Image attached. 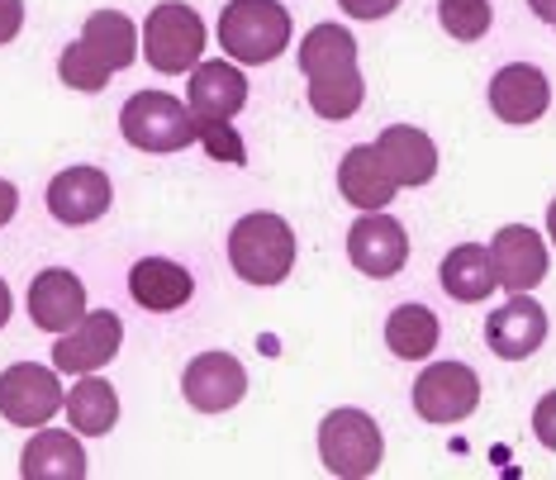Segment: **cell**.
<instances>
[{
    "mask_svg": "<svg viewBox=\"0 0 556 480\" xmlns=\"http://www.w3.org/2000/svg\"><path fill=\"white\" fill-rule=\"evenodd\" d=\"M110 200H115V191H110V176L100 167H67L48 181V214L58 224H72V229L96 224L110 210Z\"/></svg>",
    "mask_w": 556,
    "mask_h": 480,
    "instance_id": "7c38bea8",
    "label": "cell"
},
{
    "mask_svg": "<svg viewBox=\"0 0 556 480\" xmlns=\"http://www.w3.org/2000/svg\"><path fill=\"white\" fill-rule=\"evenodd\" d=\"M195 138L205 143V153L210 157H219V162H248V148H243V134L233 129L229 119H195Z\"/></svg>",
    "mask_w": 556,
    "mask_h": 480,
    "instance_id": "f1b7e54d",
    "label": "cell"
},
{
    "mask_svg": "<svg viewBox=\"0 0 556 480\" xmlns=\"http://www.w3.org/2000/svg\"><path fill=\"white\" fill-rule=\"evenodd\" d=\"M381 457H386L381 428L366 409H333L319 424V462L328 476L362 480L381 466Z\"/></svg>",
    "mask_w": 556,
    "mask_h": 480,
    "instance_id": "277c9868",
    "label": "cell"
},
{
    "mask_svg": "<svg viewBox=\"0 0 556 480\" xmlns=\"http://www.w3.org/2000/svg\"><path fill=\"white\" fill-rule=\"evenodd\" d=\"M480 404V376L466 362H438L414 381V409L428 424H462Z\"/></svg>",
    "mask_w": 556,
    "mask_h": 480,
    "instance_id": "8992f818",
    "label": "cell"
},
{
    "mask_svg": "<svg viewBox=\"0 0 556 480\" xmlns=\"http://www.w3.org/2000/svg\"><path fill=\"white\" fill-rule=\"evenodd\" d=\"M124 343V324L119 314L110 310H86L67 333H58V348H53V366L67 376H86V371H100L105 362H115V352Z\"/></svg>",
    "mask_w": 556,
    "mask_h": 480,
    "instance_id": "ba28073f",
    "label": "cell"
},
{
    "mask_svg": "<svg viewBox=\"0 0 556 480\" xmlns=\"http://www.w3.org/2000/svg\"><path fill=\"white\" fill-rule=\"evenodd\" d=\"M338 191H343L348 205H357L366 214V210H386L400 186H395V176L386 172L376 143H357V148H348L343 167H338Z\"/></svg>",
    "mask_w": 556,
    "mask_h": 480,
    "instance_id": "e0dca14e",
    "label": "cell"
},
{
    "mask_svg": "<svg viewBox=\"0 0 556 480\" xmlns=\"http://www.w3.org/2000/svg\"><path fill=\"white\" fill-rule=\"evenodd\" d=\"M438 314L433 310H424V305H400L395 314L386 319V343L395 357L404 362H424L428 352L438 348Z\"/></svg>",
    "mask_w": 556,
    "mask_h": 480,
    "instance_id": "d4e9b609",
    "label": "cell"
},
{
    "mask_svg": "<svg viewBox=\"0 0 556 480\" xmlns=\"http://www.w3.org/2000/svg\"><path fill=\"white\" fill-rule=\"evenodd\" d=\"M191 290H195L191 271L167 257H143V262H134V271H129V295L153 314L181 310L186 300H191Z\"/></svg>",
    "mask_w": 556,
    "mask_h": 480,
    "instance_id": "d6986e66",
    "label": "cell"
},
{
    "mask_svg": "<svg viewBox=\"0 0 556 480\" xmlns=\"http://www.w3.org/2000/svg\"><path fill=\"white\" fill-rule=\"evenodd\" d=\"M376 153H381L386 172L395 176V186H424L433 181L438 172V148L424 129H409V124H390V129L376 138Z\"/></svg>",
    "mask_w": 556,
    "mask_h": 480,
    "instance_id": "ac0fdd59",
    "label": "cell"
},
{
    "mask_svg": "<svg viewBox=\"0 0 556 480\" xmlns=\"http://www.w3.org/2000/svg\"><path fill=\"white\" fill-rule=\"evenodd\" d=\"M547 233H552V243H556V200H552V210H547Z\"/></svg>",
    "mask_w": 556,
    "mask_h": 480,
    "instance_id": "d590c367",
    "label": "cell"
},
{
    "mask_svg": "<svg viewBox=\"0 0 556 480\" xmlns=\"http://www.w3.org/2000/svg\"><path fill=\"white\" fill-rule=\"evenodd\" d=\"M10 310H15V295H10V286L0 281V328L10 324Z\"/></svg>",
    "mask_w": 556,
    "mask_h": 480,
    "instance_id": "e575fe53",
    "label": "cell"
},
{
    "mask_svg": "<svg viewBox=\"0 0 556 480\" xmlns=\"http://www.w3.org/2000/svg\"><path fill=\"white\" fill-rule=\"evenodd\" d=\"M20 476L24 480H81L86 476L81 442L72 433H58V428H39L20 457Z\"/></svg>",
    "mask_w": 556,
    "mask_h": 480,
    "instance_id": "ffe728a7",
    "label": "cell"
},
{
    "mask_svg": "<svg viewBox=\"0 0 556 480\" xmlns=\"http://www.w3.org/2000/svg\"><path fill=\"white\" fill-rule=\"evenodd\" d=\"M490 262H495V281L509 290V295L547 281V243H542L528 224L500 229L495 243H490Z\"/></svg>",
    "mask_w": 556,
    "mask_h": 480,
    "instance_id": "4fadbf2b",
    "label": "cell"
},
{
    "mask_svg": "<svg viewBox=\"0 0 556 480\" xmlns=\"http://www.w3.org/2000/svg\"><path fill=\"white\" fill-rule=\"evenodd\" d=\"M528 5H533V15L542 24H552V29H556V0H528Z\"/></svg>",
    "mask_w": 556,
    "mask_h": 480,
    "instance_id": "836d02e7",
    "label": "cell"
},
{
    "mask_svg": "<svg viewBox=\"0 0 556 480\" xmlns=\"http://www.w3.org/2000/svg\"><path fill=\"white\" fill-rule=\"evenodd\" d=\"M119 134L138 153H181L195 143V115L167 91H138L119 110Z\"/></svg>",
    "mask_w": 556,
    "mask_h": 480,
    "instance_id": "3957f363",
    "label": "cell"
},
{
    "mask_svg": "<svg viewBox=\"0 0 556 480\" xmlns=\"http://www.w3.org/2000/svg\"><path fill=\"white\" fill-rule=\"evenodd\" d=\"M15 210H20V191L5 181V176H0V229H5V224L15 219Z\"/></svg>",
    "mask_w": 556,
    "mask_h": 480,
    "instance_id": "d6a6232c",
    "label": "cell"
},
{
    "mask_svg": "<svg viewBox=\"0 0 556 480\" xmlns=\"http://www.w3.org/2000/svg\"><path fill=\"white\" fill-rule=\"evenodd\" d=\"M200 53H205V20L195 15L181 0L157 5L143 24V58L153 62V72L176 77V72H191Z\"/></svg>",
    "mask_w": 556,
    "mask_h": 480,
    "instance_id": "5b68a950",
    "label": "cell"
},
{
    "mask_svg": "<svg viewBox=\"0 0 556 480\" xmlns=\"http://www.w3.org/2000/svg\"><path fill=\"white\" fill-rule=\"evenodd\" d=\"M67 424L77 428L81 438H100V433H110V428L119 424V395H115V386L110 381H100L96 371H86L77 386L67 390Z\"/></svg>",
    "mask_w": 556,
    "mask_h": 480,
    "instance_id": "7402d4cb",
    "label": "cell"
},
{
    "mask_svg": "<svg viewBox=\"0 0 556 480\" xmlns=\"http://www.w3.org/2000/svg\"><path fill=\"white\" fill-rule=\"evenodd\" d=\"M438 281H442V290H447L452 300H462V305H480V300L500 286L495 281V262H490V248H476V243L452 248L447 257H442V267H438Z\"/></svg>",
    "mask_w": 556,
    "mask_h": 480,
    "instance_id": "44dd1931",
    "label": "cell"
},
{
    "mask_svg": "<svg viewBox=\"0 0 556 480\" xmlns=\"http://www.w3.org/2000/svg\"><path fill=\"white\" fill-rule=\"evenodd\" d=\"M186 105L195 119H233L248 105V81L233 62H195L191 86H186Z\"/></svg>",
    "mask_w": 556,
    "mask_h": 480,
    "instance_id": "9a60e30c",
    "label": "cell"
},
{
    "mask_svg": "<svg viewBox=\"0 0 556 480\" xmlns=\"http://www.w3.org/2000/svg\"><path fill=\"white\" fill-rule=\"evenodd\" d=\"M58 72H62V81H67L72 91H105L110 77H115V72H110L105 62H100L81 39H77V43H67V53H62Z\"/></svg>",
    "mask_w": 556,
    "mask_h": 480,
    "instance_id": "4316f807",
    "label": "cell"
},
{
    "mask_svg": "<svg viewBox=\"0 0 556 480\" xmlns=\"http://www.w3.org/2000/svg\"><path fill=\"white\" fill-rule=\"evenodd\" d=\"M62 381L39 362H15L0 376V414L20 428H43L62 409Z\"/></svg>",
    "mask_w": 556,
    "mask_h": 480,
    "instance_id": "52a82bcc",
    "label": "cell"
},
{
    "mask_svg": "<svg viewBox=\"0 0 556 480\" xmlns=\"http://www.w3.org/2000/svg\"><path fill=\"white\" fill-rule=\"evenodd\" d=\"M438 20H442V29H447L457 43H476L480 34L490 29V5H485V0H442Z\"/></svg>",
    "mask_w": 556,
    "mask_h": 480,
    "instance_id": "83f0119b",
    "label": "cell"
},
{
    "mask_svg": "<svg viewBox=\"0 0 556 480\" xmlns=\"http://www.w3.org/2000/svg\"><path fill=\"white\" fill-rule=\"evenodd\" d=\"M357 67V39L343 24H314L300 43V72L305 77H324V72H343Z\"/></svg>",
    "mask_w": 556,
    "mask_h": 480,
    "instance_id": "cb8c5ba5",
    "label": "cell"
},
{
    "mask_svg": "<svg viewBox=\"0 0 556 480\" xmlns=\"http://www.w3.org/2000/svg\"><path fill=\"white\" fill-rule=\"evenodd\" d=\"M348 257L357 271L386 281V276H395L404 267V257H409V233H404V224H395L390 214L366 210L348 229Z\"/></svg>",
    "mask_w": 556,
    "mask_h": 480,
    "instance_id": "9c48e42d",
    "label": "cell"
},
{
    "mask_svg": "<svg viewBox=\"0 0 556 480\" xmlns=\"http://www.w3.org/2000/svg\"><path fill=\"white\" fill-rule=\"evenodd\" d=\"M338 5H343L352 20H386L400 0H338Z\"/></svg>",
    "mask_w": 556,
    "mask_h": 480,
    "instance_id": "4dcf8cb0",
    "label": "cell"
},
{
    "mask_svg": "<svg viewBox=\"0 0 556 480\" xmlns=\"http://www.w3.org/2000/svg\"><path fill=\"white\" fill-rule=\"evenodd\" d=\"M219 43L248 67L276 62L290 48V10L281 0H233L219 15Z\"/></svg>",
    "mask_w": 556,
    "mask_h": 480,
    "instance_id": "7a4b0ae2",
    "label": "cell"
},
{
    "mask_svg": "<svg viewBox=\"0 0 556 480\" xmlns=\"http://www.w3.org/2000/svg\"><path fill=\"white\" fill-rule=\"evenodd\" d=\"M485 343L504 362L533 357V352L547 343V310H542L538 300H528V290H518V295H509L485 319Z\"/></svg>",
    "mask_w": 556,
    "mask_h": 480,
    "instance_id": "8fae6325",
    "label": "cell"
},
{
    "mask_svg": "<svg viewBox=\"0 0 556 480\" xmlns=\"http://www.w3.org/2000/svg\"><path fill=\"white\" fill-rule=\"evenodd\" d=\"M181 395L200 414H224L248 395V371L229 352H200L181 376Z\"/></svg>",
    "mask_w": 556,
    "mask_h": 480,
    "instance_id": "30bf717a",
    "label": "cell"
},
{
    "mask_svg": "<svg viewBox=\"0 0 556 480\" xmlns=\"http://www.w3.org/2000/svg\"><path fill=\"white\" fill-rule=\"evenodd\" d=\"M362 96H366V81L357 67H343V72H324V77H309V105L319 119H352L362 110Z\"/></svg>",
    "mask_w": 556,
    "mask_h": 480,
    "instance_id": "484cf974",
    "label": "cell"
},
{
    "mask_svg": "<svg viewBox=\"0 0 556 480\" xmlns=\"http://www.w3.org/2000/svg\"><path fill=\"white\" fill-rule=\"evenodd\" d=\"M81 43L91 48L110 72H124L138 58V29H134L129 15H119V10H96L81 29Z\"/></svg>",
    "mask_w": 556,
    "mask_h": 480,
    "instance_id": "603a6c76",
    "label": "cell"
},
{
    "mask_svg": "<svg viewBox=\"0 0 556 480\" xmlns=\"http://www.w3.org/2000/svg\"><path fill=\"white\" fill-rule=\"evenodd\" d=\"M86 314V286L72 271L48 267L34 276L29 286V319L43 328V333H67Z\"/></svg>",
    "mask_w": 556,
    "mask_h": 480,
    "instance_id": "2e32d148",
    "label": "cell"
},
{
    "mask_svg": "<svg viewBox=\"0 0 556 480\" xmlns=\"http://www.w3.org/2000/svg\"><path fill=\"white\" fill-rule=\"evenodd\" d=\"M24 24V0H0V43H10Z\"/></svg>",
    "mask_w": 556,
    "mask_h": 480,
    "instance_id": "1f68e13d",
    "label": "cell"
},
{
    "mask_svg": "<svg viewBox=\"0 0 556 480\" xmlns=\"http://www.w3.org/2000/svg\"><path fill=\"white\" fill-rule=\"evenodd\" d=\"M533 433H538L542 447L556 452V390L538 400V409H533Z\"/></svg>",
    "mask_w": 556,
    "mask_h": 480,
    "instance_id": "f546056e",
    "label": "cell"
},
{
    "mask_svg": "<svg viewBox=\"0 0 556 480\" xmlns=\"http://www.w3.org/2000/svg\"><path fill=\"white\" fill-rule=\"evenodd\" d=\"M490 105H495V115L504 124H533L547 115L552 105V86L542 77L538 67H528V62H509V67L495 72V81H490Z\"/></svg>",
    "mask_w": 556,
    "mask_h": 480,
    "instance_id": "5bb4252c",
    "label": "cell"
},
{
    "mask_svg": "<svg viewBox=\"0 0 556 480\" xmlns=\"http://www.w3.org/2000/svg\"><path fill=\"white\" fill-rule=\"evenodd\" d=\"M229 262L248 286H281L295 267V233L281 214H243L229 233Z\"/></svg>",
    "mask_w": 556,
    "mask_h": 480,
    "instance_id": "6da1fadb",
    "label": "cell"
}]
</instances>
